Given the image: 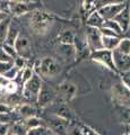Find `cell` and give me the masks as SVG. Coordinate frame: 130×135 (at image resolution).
<instances>
[{
    "instance_id": "cell-31",
    "label": "cell",
    "mask_w": 130,
    "mask_h": 135,
    "mask_svg": "<svg viewBox=\"0 0 130 135\" xmlns=\"http://www.w3.org/2000/svg\"><path fill=\"white\" fill-rule=\"evenodd\" d=\"M80 131L83 135H101L98 132H96L94 128H92L88 125H83L80 127Z\"/></svg>"
},
{
    "instance_id": "cell-21",
    "label": "cell",
    "mask_w": 130,
    "mask_h": 135,
    "mask_svg": "<svg viewBox=\"0 0 130 135\" xmlns=\"http://www.w3.org/2000/svg\"><path fill=\"white\" fill-rule=\"evenodd\" d=\"M11 20H12L11 16H8L7 18H5L3 20L0 22V45H2L5 43V40H6V36L8 33V28L10 26Z\"/></svg>"
},
{
    "instance_id": "cell-18",
    "label": "cell",
    "mask_w": 130,
    "mask_h": 135,
    "mask_svg": "<svg viewBox=\"0 0 130 135\" xmlns=\"http://www.w3.org/2000/svg\"><path fill=\"white\" fill-rule=\"evenodd\" d=\"M120 42V37H113V36H103L102 35V45L104 50L113 51L118 47V44Z\"/></svg>"
},
{
    "instance_id": "cell-32",
    "label": "cell",
    "mask_w": 130,
    "mask_h": 135,
    "mask_svg": "<svg viewBox=\"0 0 130 135\" xmlns=\"http://www.w3.org/2000/svg\"><path fill=\"white\" fill-rule=\"evenodd\" d=\"M14 66V62H0V74L3 75L9 69Z\"/></svg>"
},
{
    "instance_id": "cell-38",
    "label": "cell",
    "mask_w": 130,
    "mask_h": 135,
    "mask_svg": "<svg viewBox=\"0 0 130 135\" xmlns=\"http://www.w3.org/2000/svg\"><path fill=\"white\" fill-rule=\"evenodd\" d=\"M10 131V124L0 123V135H7Z\"/></svg>"
},
{
    "instance_id": "cell-37",
    "label": "cell",
    "mask_w": 130,
    "mask_h": 135,
    "mask_svg": "<svg viewBox=\"0 0 130 135\" xmlns=\"http://www.w3.org/2000/svg\"><path fill=\"white\" fill-rule=\"evenodd\" d=\"M67 135H83V134H82L80 127H78V126L75 125V126H70V127H68Z\"/></svg>"
},
{
    "instance_id": "cell-4",
    "label": "cell",
    "mask_w": 130,
    "mask_h": 135,
    "mask_svg": "<svg viewBox=\"0 0 130 135\" xmlns=\"http://www.w3.org/2000/svg\"><path fill=\"white\" fill-rule=\"evenodd\" d=\"M14 50L16 53V56L25 59V60H30L32 57V44L31 41L27 36L23 35V34H19V36L17 37L15 44H14Z\"/></svg>"
},
{
    "instance_id": "cell-23",
    "label": "cell",
    "mask_w": 130,
    "mask_h": 135,
    "mask_svg": "<svg viewBox=\"0 0 130 135\" xmlns=\"http://www.w3.org/2000/svg\"><path fill=\"white\" fill-rule=\"evenodd\" d=\"M100 2V0H83V10L86 15H89L91 12L96 10Z\"/></svg>"
},
{
    "instance_id": "cell-25",
    "label": "cell",
    "mask_w": 130,
    "mask_h": 135,
    "mask_svg": "<svg viewBox=\"0 0 130 135\" xmlns=\"http://www.w3.org/2000/svg\"><path fill=\"white\" fill-rule=\"evenodd\" d=\"M58 52L62 53L66 57H71V56L76 55L75 45H62V44H59V46H58Z\"/></svg>"
},
{
    "instance_id": "cell-28",
    "label": "cell",
    "mask_w": 130,
    "mask_h": 135,
    "mask_svg": "<svg viewBox=\"0 0 130 135\" xmlns=\"http://www.w3.org/2000/svg\"><path fill=\"white\" fill-rule=\"evenodd\" d=\"M50 133H51V129L45 125H41L39 127L27 131V135H49Z\"/></svg>"
},
{
    "instance_id": "cell-9",
    "label": "cell",
    "mask_w": 130,
    "mask_h": 135,
    "mask_svg": "<svg viewBox=\"0 0 130 135\" xmlns=\"http://www.w3.org/2000/svg\"><path fill=\"white\" fill-rule=\"evenodd\" d=\"M37 3H32L27 1H16V2H9V16L18 17L23 16L25 14H30L34 11L35 9H39Z\"/></svg>"
},
{
    "instance_id": "cell-1",
    "label": "cell",
    "mask_w": 130,
    "mask_h": 135,
    "mask_svg": "<svg viewBox=\"0 0 130 135\" xmlns=\"http://www.w3.org/2000/svg\"><path fill=\"white\" fill-rule=\"evenodd\" d=\"M56 20V15L44 9H35L30 12V28L36 35H44L52 27Z\"/></svg>"
},
{
    "instance_id": "cell-36",
    "label": "cell",
    "mask_w": 130,
    "mask_h": 135,
    "mask_svg": "<svg viewBox=\"0 0 130 135\" xmlns=\"http://www.w3.org/2000/svg\"><path fill=\"white\" fill-rule=\"evenodd\" d=\"M0 12L9 15V1H7V0H0Z\"/></svg>"
},
{
    "instance_id": "cell-3",
    "label": "cell",
    "mask_w": 130,
    "mask_h": 135,
    "mask_svg": "<svg viewBox=\"0 0 130 135\" xmlns=\"http://www.w3.org/2000/svg\"><path fill=\"white\" fill-rule=\"evenodd\" d=\"M42 84H43L42 78L37 73L34 72V74L32 75V78L22 86L23 99L30 101V103H36V99H37L39 92L42 88Z\"/></svg>"
},
{
    "instance_id": "cell-5",
    "label": "cell",
    "mask_w": 130,
    "mask_h": 135,
    "mask_svg": "<svg viewBox=\"0 0 130 135\" xmlns=\"http://www.w3.org/2000/svg\"><path fill=\"white\" fill-rule=\"evenodd\" d=\"M85 40H86L87 45H88V49L91 50V53L103 49L102 34L100 32V28L87 26L86 32H85Z\"/></svg>"
},
{
    "instance_id": "cell-24",
    "label": "cell",
    "mask_w": 130,
    "mask_h": 135,
    "mask_svg": "<svg viewBox=\"0 0 130 135\" xmlns=\"http://www.w3.org/2000/svg\"><path fill=\"white\" fill-rule=\"evenodd\" d=\"M24 125L26 126L27 131L28 129H32V128H35V127H39V126L43 125L42 124V119L39 118L37 116H32V117H28L26 119H24Z\"/></svg>"
},
{
    "instance_id": "cell-35",
    "label": "cell",
    "mask_w": 130,
    "mask_h": 135,
    "mask_svg": "<svg viewBox=\"0 0 130 135\" xmlns=\"http://www.w3.org/2000/svg\"><path fill=\"white\" fill-rule=\"evenodd\" d=\"M11 61H14V60L5 52L2 45H0V62H11Z\"/></svg>"
},
{
    "instance_id": "cell-7",
    "label": "cell",
    "mask_w": 130,
    "mask_h": 135,
    "mask_svg": "<svg viewBox=\"0 0 130 135\" xmlns=\"http://www.w3.org/2000/svg\"><path fill=\"white\" fill-rule=\"evenodd\" d=\"M77 86L70 80H65L62 81L57 90V97L59 96L60 99L62 100V103H69L73 100L75 97L77 96Z\"/></svg>"
},
{
    "instance_id": "cell-17",
    "label": "cell",
    "mask_w": 130,
    "mask_h": 135,
    "mask_svg": "<svg viewBox=\"0 0 130 135\" xmlns=\"http://www.w3.org/2000/svg\"><path fill=\"white\" fill-rule=\"evenodd\" d=\"M87 26H92V27H96V28H101L104 24V19L101 17V15L97 12V10H95L93 12H91L87 17L86 20Z\"/></svg>"
},
{
    "instance_id": "cell-2",
    "label": "cell",
    "mask_w": 130,
    "mask_h": 135,
    "mask_svg": "<svg viewBox=\"0 0 130 135\" xmlns=\"http://www.w3.org/2000/svg\"><path fill=\"white\" fill-rule=\"evenodd\" d=\"M33 70L41 78L53 79L61 72V66L56 59L51 56H45L35 63Z\"/></svg>"
},
{
    "instance_id": "cell-27",
    "label": "cell",
    "mask_w": 130,
    "mask_h": 135,
    "mask_svg": "<svg viewBox=\"0 0 130 135\" xmlns=\"http://www.w3.org/2000/svg\"><path fill=\"white\" fill-rule=\"evenodd\" d=\"M34 74V70H33V68H30V66H25L24 69L20 71V73L18 77L20 78V84H23L25 82H27L28 80L32 78V75Z\"/></svg>"
},
{
    "instance_id": "cell-34",
    "label": "cell",
    "mask_w": 130,
    "mask_h": 135,
    "mask_svg": "<svg viewBox=\"0 0 130 135\" xmlns=\"http://www.w3.org/2000/svg\"><path fill=\"white\" fill-rule=\"evenodd\" d=\"M12 110H15L14 108H11L9 105L6 103H0V115H5V114H9Z\"/></svg>"
},
{
    "instance_id": "cell-39",
    "label": "cell",
    "mask_w": 130,
    "mask_h": 135,
    "mask_svg": "<svg viewBox=\"0 0 130 135\" xmlns=\"http://www.w3.org/2000/svg\"><path fill=\"white\" fill-rule=\"evenodd\" d=\"M9 82V80H7L5 77H2L1 74H0V87L1 88H5L6 87V84Z\"/></svg>"
},
{
    "instance_id": "cell-10",
    "label": "cell",
    "mask_w": 130,
    "mask_h": 135,
    "mask_svg": "<svg viewBox=\"0 0 130 135\" xmlns=\"http://www.w3.org/2000/svg\"><path fill=\"white\" fill-rule=\"evenodd\" d=\"M56 99H57V91L52 89L51 87H49L48 84H45V83L42 84V88L36 99L37 106L41 108H45L50 106L51 104H53Z\"/></svg>"
},
{
    "instance_id": "cell-12",
    "label": "cell",
    "mask_w": 130,
    "mask_h": 135,
    "mask_svg": "<svg viewBox=\"0 0 130 135\" xmlns=\"http://www.w3.org/2000/svg\"><path fill=\"white\" fill-rule=\"evenodd\" d=\"M112 56L114 66L119 73H124L130 71V55H124L118 50L112 51Z\"/></svg>"
},
{
    "instance_id": "cell-26",
    "label": "cell",
    "mask_w": 130,
    "mask_h": 135,
    "mask_svg": "<svg viewBox=\"0 0 130 135\" xmlns=\"http://www.w3.org/2000/svg\"><path fill=\"white\" fill-rule=\"evenodd\" d=\"M115 50H118L124 55H130V38H120L118 47Z\"/></svg>"
},
{
    "instance_id": "cell-16",
    "label": "cell",
    "mask_w": 130,
    "mask_h": 135,
    "mask_svg": "<svg viewBox=\"0 0 130 135\" xmlns=\"http://www.w3.org/2000/svg\"><path fill=\"white\" fill-rule=\"evenodd\" d=\"M15 110H17V114L20 117H23L24 119L32 116H36V108L32 104H22Z\"/></svg>"
},
{
    "instance_id": "cell-45",
    "label": "cell",
    "mask_w": 130,
    "mask_h": 135,
    "mask_svg": "<svg viewBox=\"0 0 130 135\" xmlns=\"http://www.w3.org/2000/svg\"><path fill=\"white\" fill-rule=\"evenodd\" d=\"M49 135H57V134H54V133H53V132H51V133H50V134H49Z\"/></svg>"
},
{
    "instance_id": "cell-11",
    "label": "cell",
    "mask_w": 130,
    "mask_h": 135,
    "mask_svg": "<svg viewBox=\"0 0 130 135\" xmlns=\"http://www.w3.org/2000/svg\"><path fill=\"white\" fill-rule=\"evenodd\" d=\"M127 6L125 2H113V3H104L97 10V12L101 15V17L104 20H111L119 14V12Z\"/></svg>"
},
{
    "instance_id": "cell-20",
    "label": "cell",
    "mask_w": 130,
    "mask_h": 135,
    "mask_svg": "<svg viewBox=\"0 0 130 135\" xmlns=\"http://www.w3.org/2000/svg\"><path fill=\"white\" fill-rule=\"evenodd\" d=\"M76 35L73 31H64L59 35V44L62 45H74Z\"/></svg>"
},
{
    "instance_id": "cell-13",
    "label": "cell",
    "mask_w": 130,
    "mask_h": 135,
    "mask_svg": "<svg viewBox=\"0 0 130 135\" xmlns=\"http://www.w3.org/2000/svg\"><path fill=\"white\" fill-rule=\"evenodd\" d=\"M49 128L51 129L57 135H67V131H68V122L62 119V118L58 117L56 115H52L51 118H49Z\"/></svg>"
},
{
    "instance_id": "cell-14",
    "label": "cell",
    "mask_w": 130,
    "mask_h": 135,
    "mask_svg": "<svg viewBox=\"0 0 130 135\" xmlns=\"http://www.w3.org/2000/svg\"><path fill=\"white\" fill-rule=\"evenodd\" d=\"M113 20L120 26L122 34L127 33L128 29L130 28V7L127 5L122 10H121L118 15H116Z\"/></svg>"
},
{
    "instance_id": "cell-6",
    "label": "cell",
    "mask_w": 130,
    "mask_h": 135,
    "mask_svg": "<svg viewBox=\"0 0 130 135\" xmlns=\"http://www.w3.org/2000/svg\"><path fill=\"white\" fill-rule=\"evenodd\" d=\"M91 59L95 62L102 64L103 66H105L106 69H109L112 72L118 73L115 66H114V62H113V56H112V51H107V50H98L95 52L91 53Z\"/></svg>"
},
{
    "instance_id": "cell-19",
    "label": "cell",
    "mask_w": 130,
    "mask_h": 135,
    "mask_svg": "<svg viewBox=\"0 0 130 135\" xmlns=\"http://www.w3.org/2000/svg\"><path fill=\"white\" fill-rule=\"evenodd\" d=\"M116 114L119 119L125 125H130V107L129 106H121L118 105L116 107Z\"/></svg>"
},
{
    "instance_id": "cell-15",
    "label": "cell",
    "mask_w": 130,
    "mask_h": 135,
    "mask_svg": "<svg viewBox=\"0 0 130 135\" xmlns=\"http://www.w3.org/2000/svg\"><path fill=\"white\" fill-rule=\"evenodd\" d=\"M19 34L20 33H19L18 26L16 24L12 23V20H11L10 26H9V28H8V33H7V36H6L5 43H3V44L9 45V46H14L16 40H17V37L19 36Z\"/></svg>"
},
{
    "instance_id": "cell-43",
    "label": "cell",
    "mask_w": 130,
    "mask_h": 135,
    "mask_svg": "<svg viewBox=\"0 0 130 135\" xmlns=\"http://www.w3.org/2000/svg\"><path fill=\"white\" fill-rule=\"evenodd\" d=\"M9 2H16V1H25V0H7Z\"/></svg>"
},
{
    "instance_id": "cell-8",
    "label": "cell",
    "mask_w": 130,
    "mask_h": 135,
    "mask_svg": "<svg viewBox=\"0 0 130 135\" xmlns=\"http://www.w3.org/2000/svg\"><path fill=\"white\" fill-rule=\"evenodd\" d=\"M112 98L118 105L130 107V90L122 83H115L111 89Z\"/></svg>"
},
{
    "instance_id": "cell-22",
    "label": "cell",
    "mask_w": 130,
    "mask_h": 135,
    "mask_svg": "<svg viewBox=\"0 0 130 135\" xmlns=\"http://www.w3.org/2000/svg\"><path fill=\"white\" fill-rule=\"evenodd\" d=\"M10 132H12L15 135H27V128L24 125L23 120H16L10 126Z\"/></svg>"
},
{
    "instance_id": "cell-41",
    "label": "cell",
    "mask_w": 130,
    "mask_h": 135,
    "mask_svg": "<svg viewBox=\"0 0 130 135\" xmlns=\"http://www.w3.org/2000/svg\"><path fill=\"white\" fill-rule=\"evenodd\" d=\"M8 16H9V15H7V14H2V12H0V22H1V20H3L5 18H7Z\"/></svg>"
},
{
    "instance_id": "cell-29",
    "label": "cell",
    "mask_w": 130,
    "mask_h": 135,
    "mask_svg": "<svg viewBox=\"0 0 130 135\" xmlns=\"http://www.w3.org/2000/svg\"><path fill=\"white\" fill-rule=\"evenodd\" d=\"M102 27H106L109 29H111V31H113L115 34H118V35L120 36L121 34H122V31H121V28L118 24H116L114 20L111 19V20H104V24Z\"/></svg>"
},
{
    "instance_id": "cell-40",
    "label": "cell",
    "mask_w": 130,
    "mask_h": 135,
    "mask_svg": "<svg viewBox=\"0 0 130 135\" xmlns=\"http://www.w3.org/2000/svg\"><path fill=\"white\" fill-rule=\"evenodd\" d=\"M3 97H5V91H3V88L0 87V100H1Z\"/></svg>"
},
{
    "instance_id": "cell-46",
    "label": "cell",
    "mask_w": 130,
    "mask_h": 135,
    "mask_svg": "<svg viewBox=\"0 0 130 135\" xmlns=\"http://www.w3.org/2000/svg\"><path fill=\"white\" fill-rule=\"evenodd\" d=\"M123 135H130V133H124Z\"/></svg>"
},
{
    "instance_id": "cell-44",
    "label": "cell",
    "mask_w": 130,
    "mask_h": 135,
    "mask_svg": "<svg viewBox=\"0 0 130 135\" xmlns=\"http://www.w3.org/2000/svg\"><path fill=\"white\" fill-rule=\"evenodd\" d=\"M25 1H27V2H32V3H36L37 0H25Z\"/></svg>"
},
{
    "instance_id": "cell-42",
    "label": "cell",
    "mask_w": 130,
    "mask_h": 135,
    "mask_svg": "<svg viewBox=\"0 0 130 135\" xmlns=\"http://www.w3.org/2000/svg\"><path fill=\"white\" fill-rule=\"evenodd\" d=\"M106 3H113V2H123L122 0H105Z\"/></svg>"
},
{
    "instance_id": "cell-33",
    "label": "cell",
    "mask_w": 130,
    "mask_h": 135,
    "mask_svg": "<svg viewBox=\"0 0 130 135\" xmlns=\"http://www.w3.org/2000/svg\"><path fill=\"white\" fill-rule=\"evenodd\" d=\"M121 74H122V77H121V83L130 90V71L124 72V73H121Z\"/></svg>"
},
{
    "instance_id": "cell-30",
    "label": "cell",
    "mask_w": 130,
    "mask_h": 135,
    "mask_svg": "<svg viewBox=\"0 0 130 135\" xmlns=\"http://www.w3.org/2000/svg\"><path fill=\"white\" fill-rule=\"evenodd\" d=\"M18 87H19V83L17 81H9L6 84V87L3 88L5 95H10V94H15V92H17Z\"/></svg>"
}]
</instances>
